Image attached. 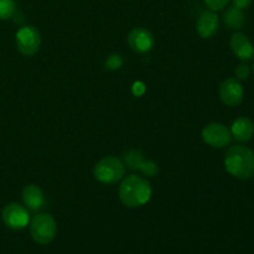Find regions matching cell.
<instances>
[{"instance_id": "1", "label": "cell", "mask_w": 254, "mask_h": 254, "mask_svg": "<svg viewBox=\"0 0 254 254\" xmlns=\"http://www.w3.org/2000/svg\"><path fill=\"white\" fill-rule=\"evenodd\" d=\"M153 189L145 178L139 175H128L123 178L119 185V200L126 207L138 208L150 201Z\"/></svg>"}, {"instance_id": "2", "label": "cell", "mask_w": 254, "mask_h": 254, "mask_svg": "<svg viewBox=\"0 0 254 254\" xmlns=\"http://www.w3.org/2000/svg\"><path fill=\"white\" fill-rule=\"evenodd\" d=\"M225 169L240 180L254 178V151L245 145H233L226 151Z\"/></svg>"}, {"instance_id": "3", "label": "cell", "mask_w": 254, "mask_h": 254, "mask_svg": "<svg viewBox=\"0 0 254 254\" xmlns=\"http://www.w3.org/2000/svg\"><path fill=\"white\" fill-rule=\"evenodd\" d=\"M30 235L37 245H49L57 235V223L50 213H37L30 221Z\"/></svg>"}, {"instance_id": "4", "label": "cell", "mask_w": 254, "mask_h": 254, "mask_svg": "<svg viewBox=\"0 0 254 254\" xmlns=\"http://www.w3.org/2000/svg\"><path fill=\"white\" fill-rule=\"evenodd\" d=\"M93 175L99 183L114 184L126 175V164L117 156H104L94 165Z\"/></svg>"}, {"instance_id": "5", "label": "cell", "mask_w": 254, "mask_h": 254, "mask_svg": "<svg viewBox=\"0 0 254 254\" xmlns=\"http://www.w3.org/2000/svg\"><path fill=\"white\" fill-rule=\"evenodd\" d=\"M16 49L24 56H32L41 46V35L34 25H25L15 35Z\"/></svg>"}, {"instance_id": "6", "label": "cell", "mask_w": 254, "mask_h": 254, "mask_svg": "<svg viewBox=\"0 0 254 254\" xmlns=\"http://www.w3.org/2000/svg\"><path fill=\"white\" fill-rule=\"evenodd\" d=\"M1 220L4 225L10 230H24L30 223L29 210L17 202L7 203L1 211Z\"/></svg>"}, {"instance_id": "7", "label": "cell", "mask_w": 254, "mask_h": 254, "mask_svg": "<svg viewBox=\"0 0 254 254\" xmlns=\"http://www.w3.org/2000/svg\"><path fill=\"white\" fill-rule=\"evenodd\" d=\"M201 136L207 145L215 149L225 148L231 143V139H232L230 129L223 126L222 123H217V122H212V123H208L207 126L203 127Z\"/></svg>"}, {"instance_id": "8", "label": "cell", "mask_w": 254, "mask_h": 254, "mask_svg": "<svg viewBox=\"0 0 254 254\" xmlns=\"http://www.w3.org/2000/svg\"><path fill=\"white\" fill-rule=\"evenodd\" d=\"M128 45L136 54H148L155 46V37L145 27H134L128 35Z\"/></svg>"}, {"instance_id": "9", "label": "cell", "mask_w": 254, "mask_h": 254, "mask_svg": "<svg viewBox=\"0 0 254 254\" xmlns=\"http://www.w3.org/2000/svg\"><path fill=\"white\" fill-rule=\"evenodd\" d=\"M220 98L227 107H236L245 99V89L237 78H227L220 86Z\"/></svg>"}, {"instance_id": "10", "label": "cell", "mask_w": 254, "mask_h": 254, "mask_svg": "<svg viewBox=\"0 0 254 254\" xmlns=\"http://www.w3.org/2000/svg\"><path fill=\"white\" fill-rule=\"evenodd\" d=\"M124 160L129 169L141 171L144 175L149 176V178H154L159 171L158 164L154 163L153 160H145L143 153L139 150L127 151L124 154Z\"/></svg>"}, {"instance_id": "11", "label": "cell", "mask_w": 254, "mask_h": 254, "mask_svg": "<svg viewBox=\"0 0 254 254\" xmlns=\"http://www.w3.org/2000/svg\"><path fill=\"white\" fill-rule=\"evenodd\" d=\"M230 47L236 57L241 61H251L254 57V46L252 41L243 32H235L231 36Z\"/></svg>"}, {"instance_id": "12", "label": "cell", "mask_w": 254, "mask_h": 254, "mask_svg": "<svg viewBox=\"0 0 254 254\" xmlns=\"http://www.w3.org/2000/svg\"><path fill=\"white\" fill-rule=\"evenodd\" d=\"M218 29H220V19H218L216 11L207 10L198 16L197 22H196V30L202 39H211L212 36H215Z\"/></svg>"}, {"instance_id": "13", "label": "cell", "mask_w": 254, "mask_h": 254, "mask_svg": "<svg viewBox=\"0 0 254 254\" xmlns=\"http://www.w3.org/2000/svg\"><path fill=\"white\" fill-rule=\"evenodd\" d=\"M21 197L24 206L31 212H39L40 210L44 208L45 203H46L44 191L34 184L25 186Z\"/></svg>"}, {"instance_id": "14", "label": "cell", "mask_w": 254, "mask_h": 254, "mask_svg": "<svg viewBox=\"0 0 254 254\" xmlns=\"http://www.w3.org/2000/svg\"><path fill=\"white\" fill-rule=\"evenodd\" d=\"M231 135L240 143H247L254 136V123L247 117H238L231 126Z\"/></svg>"}, {"instance_id": "15", "label": "cell", "mask_w": 254, "mask_h": 254, "mask_svg": "<svg viewBox=\"0 0 254 254\" xmlns=\"http://www.w3.org/2000/svg\"><path fill=\"white\" fill-rule=\"evenodd\" d=\"M223 21L230 30H241L246 24V16L243 10L235 6L228 7L223 14Z\"/></svg>"}, {"instance_id": "16", "label": "cell", "mask_w": 254, "mask_h": 254, "mask_svg": "<svg viewBox=\"0 0 254 254\" xmlns=\"http://www.w3.org/2000/svg\"><path fill=\"white\" fill-rule=\"evenodd\" d=\"M16 12L15 0H0V20H7Z\"/></svg>"}, {"instance_id": "17", "label": "cell", "mask_w": 254, "mask_h": 254, "mask_svg": "<svg viewBox=\"0 0 254 254\" xmlns=\"http://www.w3.org/2000/svg\"><path fill=\"white\" fill-rule=\"evenodd\" d=\"M123 64H124V62H123V59H122L121 55L113 54L106 60V62H104V66H106L107 69H111V71H116V69L122 68Z\"/></svg>"}, {"instance_id": "18", "label": "cell", "mask_w": 254, "mask_h": 254, "mask_svg": "<svg viewBox=\"0 0 254 254\" xmlns=\"http://www.w3.org/2000/svg\"><path fill=\"white\" fill-rule=\"evenodd\" d=\"M235 74H236V77H237L238 81H245V79H247L251 74L250 66L246 64H238L235 69Z\"/></svg>"}, {"instance_id": "19", "label": "cell", "mask_w": 254, "mask_h": 254, "mask_svg": "<svg viewBox=\"0 0 254 254\" xmlns=\"http://www.w3.org/2000/svg\"><path fill=\"white\" fill-rule=\"evenodd\" d=\"M205 4L210 7V10L212 11H218V10L225 9L228 5L230 0H203Z\"/></svg>"}, {"instance_id": "20", "label": "cell", "mask_w": 254, "mask_h": 254, "mask_svg": "<svg viewBox=\"0 0 254 254\" xmlns=\"http://www.w3.org/2000/svg\"><path fill=\"white\" fill-rule=\"evenodd\" d=\"M252 1L253 0H232L233 6L237 7V9H241V10L247 9V7L252 4Z\"/></svg>"}, {"instance_id": "21", "label": "cell", "mask_w": 254, "mask_h": 254, "mask_svg": "<svg viewBox=\"0 0 254 254\" xmlns=\"http://www.w3.org/2000/svg\"><path fill=\"white\" fill-rule=\"evenodd\" d=\"M252 69H253V73H254V64H253V67H252Z\"/></svg>"}]
</instances>
